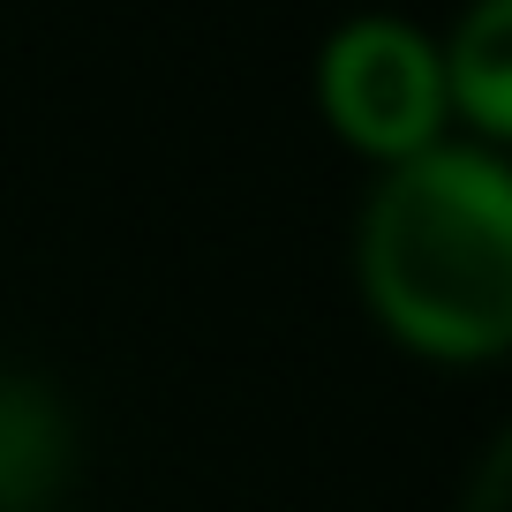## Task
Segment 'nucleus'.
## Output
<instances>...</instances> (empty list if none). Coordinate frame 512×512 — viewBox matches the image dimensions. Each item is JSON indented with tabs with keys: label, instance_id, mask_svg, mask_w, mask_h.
I'll list each match as a JSON object with an SVG mask.
<instances>
[{
	"label": "nucleus",
	"instance_id": "obj_4",
	"mask_svg": "<svg viewBox=\"0 0 512 512\" xmlns=\"http://www.w3.org/2000/svg\"><path fill=\"white\" fill-rule=\"evenodd\" d=\"M445 46V91H452V136H475L490 151H512V0H467Z\"/></svg>",
	"mask_w": 512,
	"mask_h": 512
},
{
	"label": "nucleus",
	"instance_id": "obj_2",
	"mask_svg": "<svg viewBox=\"0 0 512 512\" xmlns=\"http://www.w3.org/2000/svg\"><path fill=\"white\" fill-rule=\"evenodd\" d=\"M317 113L369 166H400L452 136L445 46L415 16H347L317 46Z\"/></svg>",
	"mask_w": 512,
	"mask_h": 512
},
{
	"label": "nucleus",
	"instance_id": "obj_1",
	"mask_svg": "<svg viewBox=\"0 0 512 512\" xmlns=\"http://www.w3.org/2000/svg\"><path fill=\"white\" fill-rule=\"evenodd\" d=\"M354 287L384 339L437 369L512 354V151L475 136L377 166L354 211Z\"/></svg>",
	"mask_w": 512,
	"mask_h": 512
},
{
	"label": "nucleus",
	"instance_id": "obj_6",
	"mask_svg": "<svg viewBox=\"0 0 512 512\" xmlns=\"http://www.w3.org/2000/svg\"><path fill=\"white\" fill-rule=\"evenodd\" d=\"M46 512H61V505H46Z\"/></svg>",
	"mask_w": 512,
	"mask_h": 512
},
{
	"label": "nucleus",
	"instance_id": "obj_3",
	"mask_svg": "<svg viewBox=\"0 0 512 512\" xmlns=\"http://www.w3.org/2000/svg\"><path fill=\"white\" fill-rule=\"evenodd\" d=\"M76 467V415L31 369H0V512H46Z\"/></svg>",
	"mask_w": 512,
	"mask_h": 512
},
{
	"label": "nucleus",
	"instance_id": "obj_5",
	"mask_svg": "<svg viewBox=\"0 0 512 512\" xmlns=\"http://www.w3.org/2000/svg\"><path fill=\"white\" fill-rule=\"evenodd\" d=\"M460 512H512V422L482 445L475 475H467V490H460Z\"/></svg>",
	"mask_w": 512,
	"mask_h": 512
}]
</instances>
